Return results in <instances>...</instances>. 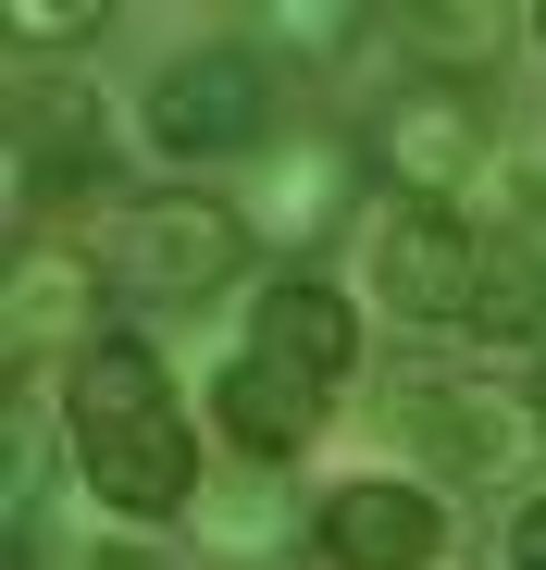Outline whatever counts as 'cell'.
<instances>
[{"label":"cell","instance_id":"obj_1","mask_svg":"<svg viewBox=\"0 0 546 570\" xmlns=\"http://www.w3.org/2000/svg\"><path fill=\"white\" fill-rule=\"evenodd\" d=\"M62 422H75V459H87V484H100V509L162 521V509L199 497V446H187L174 385H162V360L137 335H100L62 372Z\"/></svg>","mask_w":546,"mask_h":570},{"label":"cell","instance_id":"obj_2","mask_svg":"<svg viewBox=\"0 0 546 570\" xmlns=\"http://www.w3.org/2000/svg\"><path fill=\"white\" fill-rule=\"evenodd\" d=\"M386 422L447 471V484H509V471L546 446V410H534V397H509V385H447V372L386 385Z\"/></svg>","mask_w":546,"mask_h":570},{"label":"cell","instance_id":"obj_3","mask_svg":"<svg viewBox=\"0 0 546 570\" xmlns=\"http://www.w3.org/2000/svg\"><path fill=\"white\" fill-rule=\"evenodd\" d=\"M248 248H261V236H248V212H236V199H199V186H174V199H137V212H125L113 273L137 285L149 311H187V298H224Z\"/></svg>","mask_w":546,"mask_h":570},{"label":"cell","instance_id":"obj_4","mask_svg":"<svg viewBox=\"0 0 546 570\" xmlns=\"http://www.w3.org/2000/svg\"><path fill=\"white\" fill-rule=\"evenodd\" d=\"M261 112H273V87H261V62L224 50V38L174 50V62L149 75V149H162V161H236V149H261Z\"/></svg>","mask_w":546,"mask_h":570},{"label":"cell","instance_id":"obj_5","mask_svg":"<svg viewBox=\"0 0 546 570\" xmlns=\"http://www.w3.org/2000/svg\"><path fill=\"white\" fill-rule=\"evenodd\" d=\"M373 285L398 323H472V285H485V236L447 212V199H398L373 236Z\"/></svg>","mask_w":546,"mask_h":570},{"label":"cell","instance_id":"obj_6","mask_svg":"<svg viewBox=\"0 0 546 570\" xmlns=\"http://www.w3.org/2000/svg\"><path fill=\"white\" fill-rule=\"evenodd\" d=\"M373 174L398 186V199H447L460 212V186L485 174V112L460 100V87H410V100L373 112Z\"/></svg>","mask_w":546,"mask_h":570},{"label":"cell","instance_id":"obj_7","mask_svg":"<svg viewBox=\"0 0 546 570\" xmlns=\"http://www.w3.org/2000/svg\"><path fill=\"white\" fill-rule=\"evenodd\" d=\"M212 422H224V446L236 459H261V471H286L311 434H323V385H311V372L299 360H273L261 335L212 372Z\"/></svg>","mask_w":546,"mask_h":570},{"label":"cell","instance_id":"obj_8","mask_svg":"<svg viewBox=\"0 0 546 570\" xmlns=\"http://www.w3.org/2000/svg\"><path fill=\"white\" fill-rule=\"evenodd\" d=\"M311 546L335 570H435L447 558V509L422 484H335L311 509Z\"/></svg>","mask_w":546,"mask_h":570},{"label":"cell","instance_id":"obj_9","mask_svg":"<svg viewBox=\"0 0 546 570\" xmlns=\"http://www.w3.org/2000/svg\"><path fill=\"white\" fill-rule=\"evenodd\" d=\"M248 236L261 248H311L335 212H348V137H286L273 161H248Z\"/></svg>","mask_w":546,"mask_h":570},{"label":"cell","instance_id":"obj_10","mask_svg":"<svg viewBox=\"0 0 546 570\" xmlns=\"http://www.w3.org/2000/svg\"><path fill=\"white\" fill-rule=\"evenodd\" d=\"M50 335H62L75 360L100 347V261H87V248H26V261H13V372H26Z\"/></svg>","mask_w":546,"mask_h":570},{"label":"cell","instance_id":"obj_11","mask_svg":"<svg viewBox=\"0 0 546 570\" xmlns=\"http://www.w3.org/2000/svg\"><path fill=\"white\" fill-rule=\"evenodd\" d=\"M261 347H273V360H299L323 397L360 372V323H348V298H335V285H311V273H286V285L261 298Z\"/></svg>","mask_w":546,"mask_h":570},{"label":"cell","instance_id":"obj_12","mask_svg":"<svg viewBox=\"0 0 546 570\" xmlns=\"http://www.w3.org/2000/svg\"><path fill=\"white\" fill-rule=\"evenodd\" d=\"M485 347H534L546 335V236H485V285H472V323Z\"/></svg>","mask_w":546,"mask_h":570},{"label":"cell","instance_id":"obj_13","mask_svg":"<svg viewBox=\"0 0 546 570\" xmlns=\"http://www.w3.org/2000/svg\"><path fill=\"white\" fill-rule=\"evenodd\" d=\"M26 174L50 186V199H75V186H100V174H113L100 100H75V87H50V100H26Z\"/></svg>","mask_w":546,"mask_h":570},{"label":"cell","instance_id":"obj_14","mask_svg":"<svg viewBox=\"0 0 546 570\" xmlns=\"http://www.w3.org/2000/svg\"><path fill=\"white\" fill-rule=\"evenodd\" d=\"M398 26L422 38V62H460V75L497 50V13H398Z\"/></svg>","mask_w":546,"mask_h":570},{"label":"cell","instance_id":"obj_15","mask_svg":"<svg viewBox=\"0 0 546 570\" xmlns=\"http://www.w3.org/2000/svg\"><path fill=\"white\" fill-rule=\"evenodd\" d=\"M100 26H113V13H100V0H75V13H38V0H26V13H13V26H0V38H13V50L38 62V50H75V38H100Z\"/></svg>","mask_w":546,"mask_h":570},{"label":"cell","instance_id":"obj_16","mask_svg":"<svg viewBox=\"0 0 546 570\" xmlns=\"http://www.w3.org/2000/svg\"><path fill=\"white\" fill-rule=\"evenodd\" d=\"M75 570H174V558H162V546H137V533H113V546H87Z\"/></svg>","mask_w":546,"mask_h":570},{"label":"cell","instance_id":"obj_17","mask_svg":"<svg viewBox=\"0 0 546 570\" xmlns=\"http://www.w3.org/2000/svg\"><path fill=\"white\" fill-rule=\"evenodd\" d=\"M509 570H546V497H521V521H509Z\"/></svg>","mask_w":546,"mask_h":570},{"label":"cell","instance_id":"obj_18","mask_svg":"<svg viewBox=\"0 0 546 570\" xmlns=\"http://www.w3.org/2000/svg\"><path fill=\"white\" fill-rule=\"evenodd\" d=\"M534 38H546V13H534Z\"/></svg>","mask_w":546,"mask_h":570}]
</instances>
